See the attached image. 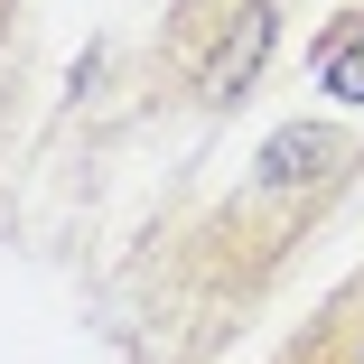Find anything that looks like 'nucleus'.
<instances>
[{
  "mask_svg": "<svg viewBox=\"0 0 364 364\" xmlns=\"http://www.w3.org/2000/svg\"><path fill=\"white\" fill-rule=\"evenodd\" d=\"M262 47H271V10H252V0H243V10H234V38L205 56V75H196V85H205V94H243V85H252V65H262Z\"/></svg>",
  "mask_w": 364,
  "mask_h": 364,
  "instance_id": "nucleus-1",
  "label": "nucleus"
},
{
  "mask_svg": "<svg viewBox=\"0 0 364 364\" xmlns=\"http://www.w3.org/2000/svg\"><path fill=\"white\" fill-rule=\"evenodd\" d=\"M318 159H327L318 131H280L271 150H262V178H271V187H299V178H318Z\"/></svg>",
  "mask_w": 364,
  "mask_h": 364,
  "instance_id": "nucleus-2",
  "label": "nucleus"
},
{
  "mask_svg": "<svg viewBox=\"0 0 364 364\" xmlns=\"http://www.w3.org/2000/svg\"><path fill=\"white\" fill-rule=\"evenodd\" d=\"M327 94H336V103H364V19L327 47Z\"/></svg>",
  "mask_w": 364,
  "mask_h": 364,
  "instance_id": "nucleus-3",
  "label": "nucleus"
}]
</instances>
